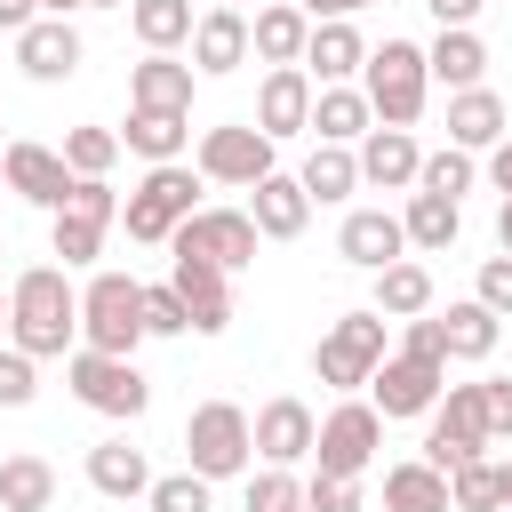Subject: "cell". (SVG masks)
I'll list each match as a JSON object with an SVG mask.
<instances>
[{"label":"cell","instance_id":"cell-1","mask_svg":"<svg viewBox=\"0 0 512 512\" xmlns=\"http://www.w3.org/2000/svg\"><path fill=\"white\" fill-rule=\"evenodd\" d=\"M8 344H24L32 360L80 352V288L64 280V264H24L8 280Z\"/></svg>","mask_w":512,"mask_h":512},{"label":"cell","instance_id":"cell-2","mask_svg":"<svg viewBox=\"0 0 512 512\" xmlns=\"http://www.w3.org/2000/svg\"><path fill=\"white\" fill-rule=\"evenodd\" d=\"M200 168L192 160H160V168H144V184L120 200V224H128V240H144V248H168L176 240V224L192 216V208H208L200 200Z\"/></svg>","mask_w":512,"mask_h":512},{"label":"cell","instance_id":"cell-3","mask_svg":"<svg viewBox=\"0 0 512 512\" xmlns=\"http://www.w3.org/2000/svg\"><path fill=\"white\" fill-rule=\"evenodd\" d=\"M360 88L376 104V128H416L424 120V96H432V64H424L416 40H384V48H368Z\"/></svg>","mask_w":512,"mask_h":512},{"label":"cell","instance_id":"cell-4","mask_svg":"<svg viewBox=\"0 0 512 512\" xmlns=\"http://www.w3.org/2000/svg\"><path fill=\"white\" fill-rule=\"evenodd\" d=\"M80 344L136 360V344H144V280L136 272H112V264L88 272V288H80Z\"/></svg>","mask_w":512,"mask_h":512},{"label":"cell","instance_id":"cell-5","mask_svg":"<svg viewBox=\"0 0 512 512\" xmlns=\"http://www.w3.org/2000/svg\"><path fill=\"white\" fill-rule=\"evenodd\" d=\"M384 312L368 304V312H344V320H328L320 328V344H312V376L344 400V392H368V376L384 368Z\"/></svg>","mask_w":512,"mask_h":512},{"label":"cell","instance_id":"cell-6","mask_svg":"<svg viewBox=\"0 0 512 512\" xmlns=\"http://www.w3.org/2000/svg\"><path fill=\"white\" fill-rule=\"evenodd\" d=\"M184 464L208 480H240L256 464V416L240 400H200L184 416Z\"/></svg>","mask_w":512,"mask_h":512},{"label":"cell","instance_id":"cell-7","mask_svg":"<svg viewBox=\"0 0 512 512\" xmlns=\"http://www.w3.org/2000/svg\"><path fill=\"white\" fill-rule=\"evenodd\" d=\"M64 384H72V400H80V408H96V416H112V424H136V416L152 408L144 368H136V360H120V352H96V344H80V352L64 360Z\"/></svg>","mask_w":512,"mask_h":512},{"label":"cell","instance_id":"cell-8","mask_svg":"<svg viewBox=\"0 0 512 512\" xmlns=\"http://www.w3.org/2000/svg\"><path fill=\"white\" fill-rule=\"evenodd\" d=\"M376 448H384V416H376V400L344 392V400L320 416V440H312V472H328V480H368Z\"/></svg>","mask_w":512,"mask_h":512},{"label":"cell","instance_id":"cell-9","mask_svg":"<svg viewBox=\"0 0 512 512\" xmlns=\"http://www.w3.org/2000/svg\"><path fill=\"white\" fill-rule=\"evenodd\" d=\"M112 224H120V192H112V176H80L72 200L56 208V224H48V256H64V272H80V264L104 256V232H112Z\"/></svg>","mask_w":512,"mask_h":512},{"label":"cell","instance_id":"cell-10","mask_svg":"<svg viewBox=\"0 0 512 512\" xmlns=\"http://www.w3.org/2000/svg\"><path fill=\"white\" fill-rule=\"evenodd\" d=\"M496 432H488V384H448L440 408H432V432H424V464L456 472L472 456H488Z\"/></svg>","mask_w":512,"mask_h":512},{"label":"cell","instance_id":"cell-11","mask_svg":"<svg viewBox=\"0 0 512 512\" xmlns=\"http://www.w3.org/2000/svg\"><path fill=\"white\" fill-rule=\"evenodd\" d=\"M192 168L208 176V184H264L272 176V136L256 128V120H224V128H208L200 144H192Z\"/></svg>","mask_w":512,"mask_h":512},{"label":"cell","instance_id":"cell-12","mask_svg":"<svg viewBox=\"0 0 512 512\" xmlns=\"http://www.w3.org/2000/svg\"><path fill=\"white\" fill-rule=\"evenodd\" d=\"M440 392H448V360H416V352H384V368L368 376V400H376L384 424L392 416H432Z\"/></svg>","mask_w":512,"mask_h":512},{"label":"cell","instance_id":"cell-13","mask_svg":"<svg viewBox=\"0 0 512 512\" xmlns=\"http://www.w3.org/2000/svg\"><path fill=\"white\" fill-rule=\"evenodd\" d=\"M0 176H8V192L16 200H32V208H64L72 200V160H64V144H32V136H8V152H0Z\"/></svg>","mask_w":512,"mask_h":512},{"label":"cell","instance_id":"cell-14","mask_svg":"<svg viewBox=\"0 0 512 512\" xmlns=\"http://www.w3.org/2000/svg\"><path fill=\"white\" fill-rule=\"evenodd\" d=\"M168 248H192V256H216L224 272H248L256 264V248H264V232H256V216L248 208H192L184 224H176V240Z\"/></svg>","mask_w":512,"mask_h":512},{"label":"cell","instance_id":"cell-15","mask_svg":"<svg viewBox=\"0 0 512 512\" xmlns=\"http://www.w3.org/2000/svg\"><path fill=\"white\" fill-rule=\"evenodd\" d=\"M80 64H88V40H80L72 16H32V24L16 32V72H24V80L56 88V80H72Z\"/></svg>","mask_w":512,"mask_h":512},{"label":"cell","instance_id":"cell-16","mask_svg":"<svg viewBox=\"0 0 512 512\" xmlns=\"http://www.w3.org/2000/svg\"><path fill=\"white\" fill-rule=\"evenodd\" d=\"M168 280H176V296L192 304V336H224V328H232V272H224L216 256L168 248Z\"/></svg>","mask_w":512,"mask_h":512},{"label":"cell","instance_id":"cell-17","mask_svg":"<svg viewBox=\"0 0 512 512\" xmlns=\"http://www.w3.org/2000/svg\"><path fill=\"white\" fill-rule=\"evenodd\" d=\"M312 96H320V80H312L304 64H264V88H256V128H264L272 144L312 136Z\"/></svg>","mask_w":512,"mask_h":512},{"label":"cell","instance_id":"cell-18","mask_svg":"<svg viewBox=\"0 0 512 512\" xmlns=\"http://www.w3.org/2000/svg\"><path fill=\"white\" fill-rule=\"evenodd\" d=\"M336 256L360 264V272H384V264L416 256V248H408V224H400L392 208H352V216L336 224Z\"/></svg>","mask_w":512,"mask_h":512},{"label":"cell","instance_id":"cell-19","mask_svg":"<svg viewBox=\"0 0 512 512\" xmlns=\"http://www.w3.org/2000/svg\"><path fill=\"white\" fill-rule=\"evenodd\" d=\"M312 440H320V416L296 400V392H280V400H264L256 408V456L264 464H312Z\"/></svg>","mask_w":512,"mask_h":512},{"label":"cell","instance_id":"cell-20","mask_svg":"<svg viewBox=\"0 0 512 512\" xmlns=\"http://www.w3.org/2000/svg\"><path fill=\"white\" fill-rule=\"evenodd\" d=\"M248 56H256L248 8H200V24H192V72H200V80H224V72H240Z\"/></svg>","mask_w":512,"mask_h":512},{"label":"cell","instance_id":"cell-21","mask_svg":"<svg viewBox=\"0 0 512 512\" xmlns=\"http://www.w3.org/2000/svg\"><path fill=\"white\" fill-rule=\"evenodd\" d=\"M352 152H360V184H376V192H416V168H424L416 128H368Z\"/></svg>","mask_w":512,"mask_h":512},{"label":"cell","instance_id":"cell-22","mask_svg":"<svg viewBox=\"0 0 512 512\" xmlns=\"http://www.w3.org/2000/svg\"><path fill=\"white\" fill-rule=\"evenodd\" d=\"M360 64H368V32H360V16H328V24H312V40H304V72H312L320 88L360 80Z\"/></svg>","mask_w":512,"mask_h":512},{"label":"cell","instance_id":"cell-23","mask_svg":"<svg viewBox=\"0 0 512 512\" xmlns=\"http://www.w3.org/2000/svg\"><path fill=\"white\" fill-rule=\"evenodd\" d=\"M152 480H160V472H152V456H144L136 440H96V448H88V488H96V496H112V504H144Z\"/></svg>","mask_w":512,"mask_h":512},{"label":"cell","instance_id":"cell-24","mask_svg":"<svg viewBox=\"0 0 512 512\" xmlns=\"http://www.w3.org/2000/svg\"><path fill=\"white\" fill-rule=\"evenodd\" d=\"M248 216H256V232L264 240H304V224H312V192H304V176H264V184H248Z\"/></svg>","mask_w":512,"mask_h":512},{"label":"cell","instance_id":"cell-25","mask_svg":"<svg viewBox=\"0 0 512 512\" xmlns=\"http://www.w3.org/2000/svg\"><path fill=\"white\" fill-rule=\"evenodd\" d=\"M368 128H376V104H368L360 80H336V88L312 96V144H360Z\"/></svg>","mask_w":512,"mask_h":512},{"label":"cell","instance_id":"cell-26","mask_svg":"<svg viewBox=\"0 0 512 512\" xmlns=\"http://www.w3.org/2000/svg\"><path fill=\"white\" fill-rule=\"evenodd\" d=\"M496 136H512V112H504V96L480 80V88H456L448 96V144H464V152H488Z\"/></svg>","mask_w":512,"mask_h":512},{"label":"cell","instance_id":"cell-27","mask_svg":"<svg viewBox=\"0 0 512 512\" xmlns=\"http://www.w3.org/2000/svg\"><path fill=\"white\" fill-rule=\"evenodd\" d=\"M248 40H256V64H304V40H312V16L296 0H264L248 16Z\"/></svg>","mask_w":512,"mask_h":512},{"label":"cell","instance_id":"cell-28","mask_svg":"<svg viewBox=\"0 0 512 512\" xmlns=\"http://www.w3.org/2000/svg\"><path fill=\"white\" fill-rule=\"evenodd\" d=\"M424 64H432V80H440L448 96L488 80V48H480V32H472V24H440V32H432V48H424Z\"/></svg>","mask_w":512,"mask_h":512},{"label":"cell","instance_id":"cell-29","mask_svg":"<svg viewBox=\"0 0 512 512\" xmlns=\"http://www.w3.org/2000/svg\"><path fill=\"white\" fill-rule=\"evenodd\" d=\"M120 144H128L144 168H160V160H184V152H192V112H144V104H128V128H120Z\"/></svg>","mask_w":512,"mask_h":512},{"label":"cell","instance_id":"cell-30","mask_svg":"<svg viewBox=\"0 0 512 512\" xmlns=\"http://www.w3.org/2000/svg\"><path fill=\"white\" fill-rule=\"evenodd\" d=\"M192 64H176V56H144V64H128V104H144V112H192Z\"/></svg>","mask_w":512,"mask_h":512},{"label":"cell","instance_id":"cell-31","mask_svg":"<svg viewBox=\"0 0 512 512\" xmlns=\"http://www.w3.org/2000/svg\"><path fill=\"white\" fill-rule=\"evenodd\" d=\"M376 288H368V304L384 312V320H416V312H432V264L424 256H400V264H384V272H368Z\"/></svg>","mask_w":512,"mask_h":512},{"label":"cell","instance_id":"cell-32","mask_svg":"<svg viewBox=\"0 0 512 512\" xmlns=\"http://www.w3.org/2000/svg\"><path fill=\"white\" fill-rule=\"evenodd\" d=\"M192 0H128V32H136V48L144 56H176V48H192Z\"/></svg>","mask_w":512,"mask_h":512},{"label":"cell","instance_id":"cell-33","mask_svg":"<svg viewBox=\"0 0 512 512\" xmlns=\"http://www.w3.org/2000/svg\"><path fill=\"white\" fill-rule=\"evenodd\" d=\"M384 512H456L448 496V472L408 456V464H384Z\"/></svg>","mask_w":512,"mask_h":512},{"label":"cell","instance_id":"cell-34","mask_svg":"<svg viewBox=\"0 0 512 512\" xmlns=\"http://www.w3.org/2000/svg\"><path fill=\"white\" fill-rule=\"evenodd\" d=\"M400 224H408V248H416V256H448V248H456V232H464V200H440V192H408Z\"/></svg>","mask_w":512,"mask_h":512},{"label":"cell","instance_id":"cell-35","mask_svg":"<svg viewBox=\"0 0 512 512\" xmlns=\"http://www.w3.org/2000/svg\"><path fill=\"white\" fill-rule=\"evenodd\" d=\"M0 512H56V464L32 448L0 456Z\"/></svg>","mask_w":512,"mask_h":512},{"label":"cell","instance_id":"cell-36","mask_svg":"<svg viewBox=\"0 0 512 512\" xmlns=\"http://www.w3.org/2000/svg\"><path fill=\"white\" fill-rule=\"evenodd\" d=\"M448 496H456V512H512V464L504 456H472V464L448 472Z\"/></svg>","mask_w":512,"mask_h":512},{"label":"cell","instance_id":"cell-37","mask_svg":"<svg viewBox=\"0 0 512 512\" xmlns=\"http://www.w3.org/2000/svg\"><path fill=\"white\" fill-rule=\"evenodd\" d=\"M296 176H304L312 208H336V200L360 192V152H352V144H312V160H304Z\"/></svg>","mask_w":512,"mask_h":512},{"label":"cell","instance_id":"cell-38","mask_svg":"<svg viewBox=\"0 0 512 512\" xmlns=\"http://www.w3.org/2000/svg\"><path fill=\"white\" fill-rule=\"evenodd\" d=\"M440 328H448V360H488V352L504 344V320H496L480 296L448 304V312H440Z\"/></svg>","mask_w":512,"mask_h":512},{"label":"cell","instance_id":"cell-39","mask_svg":"<svg viewBox=\"0 0 512 512\" xmlns=\"http://www.w3.org/2000/svg\"><path fill=\"white\" fill-rule=\"evenodd\" d=\"M472 184H480V152H464V144H440L416 168V192H440V200H464Z\"/></svg>","mask_w":512,"mask_h":512},{"label":"cell","instance_id":"cell-40","mask_svg":"<svg viewBox=\"0 0 512 512\" xmlns=\"http://www.w3.org/2000/svg\"><path fill=\"white\" fill-rule=\"evenodd\" d=\"M128 144H120V128H96V120H80V128H64V160H72V176H112V160H120Z\"/></svg>","mask_w":512,"mask_h":512},{"label":"cell","instance_id":"cell-41","mask_svg":"<svg viewBox=\"0 0 512 512\" xmlns=\"http://www.w3.org/2000/svg\"><path fill=\"white\" fill-rule=\"evenodd\" d=\"M144 512H216V480L208 472H160L152 480V496H144Z\"/></svg>","mask_w":512,"mask_h":512},{"label":"cell","instance_id":"cell-42","mask_svg":"<svg viewBox=\"0 0 512 512\" xmlns=\"http://www.w3.org/2000/svg\"><path fill=\"white\" fill-rule=\"evenodd\" d=\"M144 336H192V304L176 296V280H144Z\"/></svg>","mask_w":512,"mask_h":512},{"label":"cell","instance_id":"cell-43","mask_svg":"<svg viewBox=\"0 0 512 512\" xmlns=\"http://www.w3.org/2000/svg\"><path fill=\"white\" fill-rule=\"evenodd\" d=\"M32 392H40V360L24 344H0V408H32Z\"/></svg>","mask_w":512,"mask_h":512},{"label":"cell","instance_id":"cell-44","mask_svg":"<svg viewBox=\"0 0 512 512\" xmlns=\"http://www.w3.org/2000/svg\"><path fill=\"white\" fill-rule=\"evenodd\" d=\"M280 504H304V480H296L288 464H264V472H248V512H280Z\"/></svg>","mask_w":512,"mask_h":512},{"label":"cell","instance_id":"cell-45","mask_svg":"<svg viewBox=\"0 0 512 512\" xmlns=\"http://www.w3.org/2000/svg\"><path fill=\"white\" fill-rule=\"evenodd\" d=\"M472 296H480L496 320H512V256H480V280H472Z\"/></svg>","mask_w":512,"mask_h":512},{"label":"cell","instance_id":"cell-46","mask_svg":"<svg viewBox=\"0 0 512 512\" xmlns=\"http://www.w3.org/2000/svg\"><path fill=\"white\" fill-rule=\"evenodd\" d=\"M400 352H416V360H448V328H440V312L400 320Z\"/></svg>","mask_w":512,"mask_h":512},{"label":"cell","instance_id":"cell-47","mask_svg":"<svg viewBox=\"0 0 512 512\" xmlns=\"http://www.w3.org/2000/svg\"><path fill=\"white\" fill-rule=\"evenodd\" d=\"M304 512H360V480H328V472H312V480H304Z\"/></svg>","mask_w":512,"mask_h":512},{"label":"cell","instance_id":"cell-48","mask_svg":"<svg viewBox=\"0 0 512 512\" xmlns=\"http://www.w3.org/2000/svg\"><path fill=\"white\" fill-rule=\"evenodd\" d=\"M488 432L512 440V376H488Z\"/></svg>","mask_w":512,"mask_h":512},{"label":"cell","instance_id":"cell-49","mask_svg":"<svg viewBox=\"0 0 512 512\" xmlns=\"http://www.w3.org/2000/svg\"><path fill=\"white\" fill-rule=\"evenodd\" d=\"M480 176H488L496 192H512V136H496V144H488V160H480Z\"/></svg>","mask_w":512,"mask_h":512},{"label":"cell","instance_id":"cell-50","mask_svg":"<svg viewBox=\"0 0 512 512\" xmlns=\"http://www.w3.org/2000/svg\"><path fill=\"white\" fill-rule=\"evenodd\" d=\"M424 8H432V24H480L488 0H424Z\"/></svg>","mask_w":512,"mask_h":512},{"label":"cell","instance_id":"cell-51","mask_svg":"<svg viewBox=\"0 0 512 512\" xmlns=\"http://www.w3.org/2000/svg\"><path fill=\"white\" fill-rule=\"evenodd\" d=\"M312 24H328V16H360V8H376V0H296Z\"/></svg>","mask_w":512,"mask_h":512},{"label":"cell","instance_id":"cell-52","mask_svg":"<svg viewBox=\"0 0 512 512\" xmlns=\"http://www.w3.org/2000/svg\"><path fill=\"white\" fill-rule=\"evenodd\" d=\"M32 16H40V0H0V32H8V40H16Z\"/></svg>","mask_w":512,"mask_h":512},{"label":"cell","instance_id":"cell-53","mask_svg":"<svg viewBox=\"0 0 512 512\" xmlns=\"http://www.w3.org/2000/svg\"><path fill=\"white\" fill-rule=\"evenodd\" d=\"M496 248H504V256H512V192H504V200H496Z\"/></svg>","mask_w":512,"mask_h":512},{"label":"cell","instance_id":"cell-54","mask_svg":"<svg viewBox=\"0 0 512 512\" xmlns=\"http://www.w3.org/2000/svg\"><path fill=\"white\" fill-rule=\"evenodd\" d=\"M88 0H40V16H80Z\"/></svg>","mask_w":512,"mask_h":512},{"label":"cell","instance_id":"cell-55","mask_svg":"<svg viewBox=\"0 0 512 512\" xmlns=\"http://www.w3.org/2000/svg\"><path fill=\"white\" fill-rule=\"evenodd\" d=\"M0 344H8V288H0Z\"/></svg>","mask_w":512,"mask_h":512},{"label":"cell","instance_id":"cell-56","mask_svg":"<svg viewBox=\"0 0 512 512\" xmlns=\"http://www.w3.org/2000/svg\"><path fill=\"white\" fill-rule=\"evenodd\" d=\"M88 8H128V0H88Z\"/></svg>","mask_w":512,"mask_h":512},{"label":"cell","instance_id":"cell-57","mask_svg":"<svg viewBox=\"0 0 512 512\" xmlns=\"http://www.w3.org/2000/svg\"><path fill=\"white\" fill-rule=\"evenodd\" d=\"M208 8H248V0H208Z\"/></svg>","mask_w":512,"mask_h":512},{"label":"cell","instance_id":"cell-58","mask_svg":"<svg viewBox=\"0 0 512 512\" xmlns=\"http://www.w3.org/2000/svg\"><path fill=\"white\" fill-rule=\"evenodd\" d=\"M280 512H304V504H280Z\"/></svg>","mask_w":512,"mask_h":512},{"label":"cell","instance_id":"cell-59","mask_svg":"<svg viewBox=\"0 0 512 512\" xmlns=\"http://www.w3.org/2000/svg\"><path fill=\"white\" fill-rule=\"evenodd\" d=\"M0 152H8V136H0Z\"/></svg>","mask_w":512,"mask_h":512},{"label":"cell","instance_id":"cell-60","mask_svg":"<svg viewBox=\"0 0 512 512\" xmlns=\"http://www.w3.org/2000/svg\"><path fill=\"white\" fill-rule=\"evenodd\" d=\"M0 256H8V248H0Z\"/></svg>","mask_w":512,"mask_h":512}]
</instances>
